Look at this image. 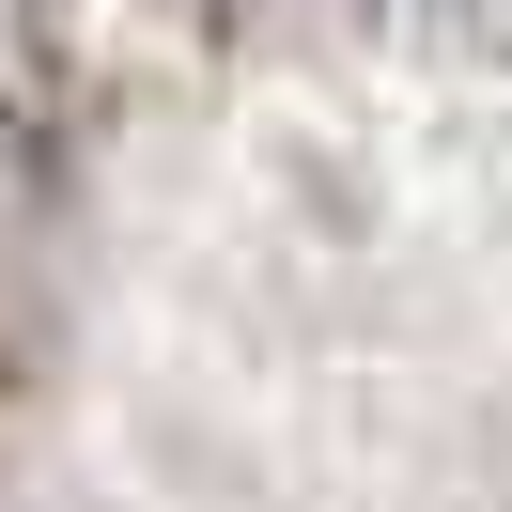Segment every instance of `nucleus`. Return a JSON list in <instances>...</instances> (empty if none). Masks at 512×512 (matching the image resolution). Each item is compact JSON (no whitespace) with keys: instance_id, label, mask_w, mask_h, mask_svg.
<instances>
[{"instance_id":"nucleus-1","label":"nucleus","mask_w":512,"mask_h":512,"mask_svg":"<svg viewBox=\"0 0 512 512\" xmlns=\"http://www.w3.org/2000/svg\"><path fill=\"white\" fill-rule=\"evenodd\" d=\"M187 16H249V0H187Z\"/></svg>"}]
</instances>
